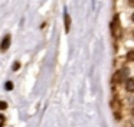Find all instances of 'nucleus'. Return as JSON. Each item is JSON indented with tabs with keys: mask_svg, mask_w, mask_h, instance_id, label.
<instances>
[{
	"mask_svg": "<svg viewBox=\"0 0 134 127\" xmlns=\"http://www.w3.org/2000/svg\"><path fill=\"white\" fill-rule=\"evenodd\" d=\"M127 75H128V68H122V69H120V71H117L115 74H114L113 81H114V82H121V81H125Z\"/></svg>",
	"mask_w": 134,
	"mask_h": 127,
	"instance_id": "1",
	"label": "nucleus"
},
{
	"mask_svg": "<svg viewBox=\"0 0 134 127\" xmlns=\"http://www.w3.org/2000/svg\"><path fill=\"white\" fill-rule=\"evenodd\" d=\"M111 30H113V35H114L115 38H120V36H121V26H120L118 16L114 17L113 23H111Z\"/></svg>",
	"mask_w": 134,
	"mask_h": 127,
	"instance_id": "2",
	"label": "nucleus"
},
{
	"mask_svg": "<svg viewBox=\"0 0 134 127\" xmlns=\"http://www.w3.org/2000/svg\"><path fill=\"white\" fill-rule=\"evenodd\" d=\"M9 43H10V36L6 35V36L3 38V42H2V51H6V49L9 48Z\"/></svg>",
	"mask_w": 134,
	"mask_h": 127,
	"instance_id": "3",
	"label": "nucleus"
},
{
	"mask_svg": "<svg viewBox=\"0 0 134 127\" xmlns=\"http://www.w3.org/2000/svg\"><path fill=\"white\" fill-rule=\"evenodd\" d=\"M125 88H127V91H134V80L133 78L125 81Z\"/></svg>",
	"mask_w": 134,
	"mask_h": 127,
	"instance_id": "4",
	"label": "nucleus"
},
{
	"mask_svg": "<svg viewBox=\"0 0 134 127\" xmlns=\"http://www.w3.org/2000/svg\"><path fill=\"white\" fill-rule=\"evenodd\" d=\"M69 28H71V19L68 16V13H65V30L69 32Z\"/></svg>",
	"mask_w": 134,
	"mask_h": 127,
	"instance_id": "5",
	"label": "nucleus"
},
{
	"mask_svg": "<svg viewBox=\"0 0 134 127\" xmlns=\"http://www.w3.org/2000/svg\"><path fill=\"white\" fill-rule=\"evenodd\" d=\"M127 59H130V61H134V51H130L127 54Z\"/></svg>",
	"mask_w": 134,
	"mask_h": 127,
	"instance_id": "6",
	"label": "nucleus"
},
{
	"mask_svg": "<svg viewBox=\"0 0 134 127\" xmlns=\"http://www.w3.org/2000/svg\"><path fill=\"white\" fill-rule=\"evenodd\" d=\"M4 88L6 89H13V84L12 82H6L4 84Z\"/></svg>",
	"mask_w": 134,
	"mask_h": 127,
	"instance_id": "7",
	"label": "nucleus"
},
{
	"mask_svg": "<svg viewBox=\"0 0 134 127\" xmlns=\"http://www.w3.org/2000/svg\"><path fill=\"white\" fill-rule=\"evenodd\" d=\"M0 107H2V110H4V108L7 107V104L4 103V101H2V103H0Z\"/></svg>",
	"mask_w": 134,
	"mask_h": 127,
	"instance_id": "8",
	"label": "nucleus"
},
{
	"mask_svg": "<svg viewBox=\"0 0 134 127\" xmlns=\"http://www.w3.org/2000/svg\"><path fill=\"white\" fill-rule=\"evenodd\" d=\"M13 69H15V71H18V69H19V62H15V65H13Z\"/></svg>",
	"mask_w": 134,
	"mask_h": 127,
	"instance_id": "9",
	"label": "nucleus"
},
{
	"mask_svg": "<svg viewBox=\"0 0 134 127\" xmlns=\"http://www.w3.org/2000/svg\"><path fill=\"white\" fill-rule=\"evenodd\" d=\"M0 118H2V124H0V126L3 127V126H4V115H2V117H0Z\"/></svg>",
	"mask_w": 134,
	"mask_h": 127,
	"instance_id": "10",
	"label": "nucleus"
},
{
	"mask_svg": "<svg viewBox=\"0 0 134 127\" xmlns=\"http://www.w3.org/2000/svg\"><path fill=\"white\" fill-rule=\"evenodd\" d=\"M128 4H130L131 7H134V0H130V2H128Z\"/></svg>",
	"mask_w": 134,
	"mask_h": 127,
	"instance_id": "11",
	"label": "nucleus"
},
{
	"mask_svg": "<svg viewBox=\"0 0 134 127\" xmlns=\"http://www.w3.org/2000/svg\"><path fill=\"white\" fill-rule=\"evenodd\" d=\"M131 19H133V20H134V13H133V16H131Z\"/></svg>",
	"mask_w": 134,
	"mask_h": 127,
	"instance_id": "12",
	"label": "nucleus"
},
{
	"mask_svg": "<svg viewBox=\"0 0 134 127\" xmlns=\"http://www.w3.org/2000/svg\"><path fill=\"white\" fill-rule=\"evenodd\" d=\"M131 113H133V115H134V108H133V111H131Z\"/></svg>",
	"mask_w": 134,
	"mask_h": 127,
	"instance_id": "13",
	"label": "nucleus"
}]
</instances>
